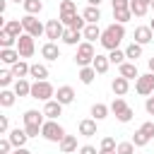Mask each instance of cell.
<instances>
[{
  "label": "cell",
  "mask_w": 154,
  "mask_h": 154,
  "mask_svg": "<svg viewBox=\"0 0 154 154\" xmlns=\"http://www.w3.org/2000/svg\"><path fill=\"white\" fill-rule=\"evenodd\" d=\"M123 38H125V24H118V22H113V24H108L103 31H101V46L106 48V51H113V48H118L120 43H123Z\"/></svg>",
  "instance_id": "cell-1"
},
{
  "label": "cell",
  "mask_w": 154,
  "mask_h": 154,
  "mask_svg": "<svg viewBox=\"0 0 154 154\" xmlns=\"http://www.w3.org/2000/svg\"><path fill=\"white\" fill-rule=\"evenodd\" d=\"M46 116H43V111H36V108H29V111H24V116H22V120H24V130H26V135L29 137H38L41 135V128H43V120Z\"/></svg>",
  "instance_id": "cell-2"
},
{
  "label": "cell",
  "mask_w": 154,
  "mask_h": 154,
  "mask_svg": "<svg viewBox=\"0 0 154 154\" xmlns=\"http://www.w3.org/2000/svg\"><path fill=\"white\" fill-rule=\"evenodd\" d=\"M65 135H67V132H65V128H63L58 120H48V118H46V123H43V128H41V137H43L46 142L60 144V140H63Z\"/></svg>",
  "instance_id": "cell-3"
},
{
  "label": "cell",
  "mask_w": 154,
  "mask_h": 154,
  "mask_svg": "<svg viewBox=\"0 0 154 154\" xmlns=\"http://www.w3.org/2000/svg\"><path fill=\"white\" fill-rule=\"evenodd\" d=\"M55 96V89L48 79H36L31 84V96L29 99H38V101H51Z\"/></svg>",
  "instance_id": "cell-4"
},
{
  "label": "cell",
  "mask_w": 154,
  "mask_h": 154,
  "mask_svg": "<svg viewBox=\"0 0 154 154\" xmlns=\"http://www.w3.org/2000/svg\"><path fill=\"white\" fill-rule=\"evenodd\" d=\"M94 58H96L94 43H89V41H82V43L77 46V53H75V63H77L79 67H87V65H91V63H94Z\"/></svg>",
  "instance_id": "cell-5"
},
{
  "label": "cell",
  "mask_w": 154,
  "mask_h": 154,
  "mask_svg": "<svg viewBox=\"0 0 154 154\" xmlns=\"http://www.w3.org/2000/svg\"><path fill=\"white\" fill-rule=\"evenodd\" d=\"M135 91L140 96H152L154 94V72H147V75H140L135 79Z\"/></svg>",
  "instance_id": "cell-6"
},
{
  "label": "cell",
  "mask_w": 154,
  "mask_h": 154,
  "mask_svg": "<svg viewBox=\"0 0 154 154\" xmlns=\"http://www.w3.org/2000/svg\"><path fill=\"white\" fill-rule=\"evenodd\" d=\"M22 24H24V31L31 34L34 38L41 36V34H46V26L36 19V14H24V17H22Z\"/></svg>",
  "instance_id": "cell-7"
},
{
  "label": "cell",
  "mask_w": 154,
  "mask_h": 154,
  "mask_svg": "<svg viewBox=\"0 0 154 154\" xmlns=\"http://www.w3.org/2000/svg\"><path fill=\"white\" fill-rule=\"evenodd\" d=\"M17 51H19V55H22V58H31V55H34V51H36V46H34V36L24 31V34L17 38Z\"/></svg>",
  "instance_id": "cell-8"
},
{
  "label": "cell",
  "mask_w": 154,
  "mask_h": 154,
  "mask_svg": "<svg viewBox=\"0 0 154 154\" xmlns=\"http://www.w3.org/2000/svg\"><path fill=\"white\" fill-rule=\"evenodd\" d=\"M65 29H67V26H65L60 19H48V22H46V38H48V41H58V38H63Z\"/></svg>",
  "instance_id": "cell-9"
},
{
  "label": "cell",
  "mask_w": 154,
  "mask_h": 154,
  "mask_svg": "<svg viewBox=\"0 0 154 154\" xmlns=\"http://www.w3.org/2000/svg\"><path fill=\"white\" fill-rule=\"evenodd\" d=\"M58 19H60L65 26L77 29V31H84V26H87V19H84L82 14H77V12H72V14H60Z\"/></svg>",
  "instance_id": "cell-10"
},
{
  "label": "cell",
  "mask_w": 154,
  "mask_h": 154,
  "mask_svg": "<svg viewBox=\"0 0 154 154\" xmlns=\"http://www.w3.org/2000/svg\"><path fill=\"white\" fill-rule=\"evenodd\" d=\"M43 116L48 120H58V116H63V103L58 99H51V101H43Z\"/></svg>",
  "instance_id": "cell-11"
},
{
  "label": "cell",
  "mask_w": 154,
  "mask_h": 154,
  "mask_svg": "<svg viewBox=\"0 0 154 154\" xmlns=\"http://www.w3.org/2000/svg\"><path fill=\"white\" fill-rule=\"evenodd\" d=\"M53 99H58L63 106H67V103H72L75 101V89L70 87V84H63V87H58L55 89V96Z\"/></svg>",
  "instance_id": "cell-12"
},
{
  "label": "cell",
  "mask_w": 154,
  "mask_h": 154,
  "mask_svg": "<svg viewBox=\"0 0 154 154\" xmlns=\"http://www.w3.org/2000/svg\"><path fill=\"white\" fill-rule=\"evenodd\" d=\"M111 89H113V94H116V96H125V94H128V89H130V79H125L123 75H118V77H113Z\"/></svg>",
  "instance_id": "cell-13"
},
{
  "label": "cell",
  "mask_w": 154,
  "mask_h": 154,
  "mask_svg": "<svg viewBox=\"0 0 154 154\" xmlns=\"http://www.w3.org/2000/svg\"><path fill=\"white\" fill-rule=\"evenodd\" d=\"M96 123H99V120H94V118L79 120V125H77L79 135H82V137H94V135H96Z\"/></svg>",
  "instance_id": "cell-14"
},
{
  "label": "cell",
  "mask_w": 154,
  "mask_h": 154,
  "mask_svg": "<svg viewBox=\"0 0 154 154\" xmlns=\"http://www.w3.org/2000/svg\"><path fill=\"white\" fill-rule=\"evenodd\" d=\"M7 137H10L12 147H24V144H26V140H29V135H26V130H24V128H14V130H10V132H7Z\"/></svg>",
  "instance_id": "cell-15"
},
{
  "label": "cell",
  "mask_w": 154,
  "mask_h": 154,
  "mask_svg": "<svg viewBox=\"0 0 154 154\" xmlns=\"http://www.w3.org/2000/svg\"><path fill=\"white\" fill-rule=\"evenodd\" d=\"M135 41L142 43V46H147L149 41H154V31H152V26H149V24H147V26H137V29H135Z\"/></svg>",
  "instance_id": "cell-16"
},
{
  "label": "cell",
  "mask_w": 154,
  "mask_h": 154,
  "mask_svg": "<svg viewBox=\"0 0 154 154\" xmlns=\"http://www.w3.org/2000/svg\"><path fill=\"white\" fill-rule=\"evenodd\" d=\"M82 38H84V36H82V31H77V29H70V26H67L60 41H63L65 46H79V43H82Z\"/></svg>",
  "instance_id": "cell-17"
},
{
  "label": "cell",
  "mask_w": 154,
  "mask_h": 154,
  "mask_svg": "<svg viewBox=\"0 0 154 154\" xmlns=\"http://www.w3.org/2000/svg\"><path fill=\"white\" fill-rule=\"evenodd\" d=\"M41 55H43L46 60H58V58H60L58 43H55V41H46V43L41 46Z\"/></svg>",
  "instance_id": "cell-18"
},
{
  "label": "cell",
  "mask_w": 154,
  "mask_h": 154,
  "mask_svg": "<svg viewBox=\"0 0 154 154\" xmlns=\"http://www.w3.org/2000/svg\"><path fill=\"white\" fill-rule=\"evenodd\" d=\"M0 60L5 63V65H14L17 60H22V55H19V51L17 48H0Z\"/></svg>",
  "instance_id": "cell-19"
},
{
  "label": "cell",
  "mask_w": 154,
  "mask_h": 154,
  "mask_svg": "<svg viewBox=\"0 0 154 154\" xmlns=\"http://www.w3.org/2000/svg\"><path fill=\"white\" fill-rule=\"evenodd\" d=\"M118 72H120L125 79H137V77H140V72H137V65H135L132 60H125L123 65H118Z\"/></svg>",
  "instance_id": "cell-20"
},
{
  "label": "cell",
  "mask_w": 154,
  "mask_h": 154,
  "mask_svg": "<svg viewBox=\"0 0 154 154\" xmlns=\"http://www.w3.org/2000/svg\"><path fill=\"white\" fill-rule=\"evenodd\" d=\"M14 94L17 96H31V82L26 79V77H19V79H14Z\"/></svg>",
  "instance_id": "cell-21"
},
{
  "label": "cell",
  "mask_w": 154,
  "mask_h": 154,
  "mask_svg": "<svg viewBox=\"0 0 154 154\" xmlns=\"http://www.w3.org/2000/svg\"><path fill=\"white\" fill-rule=\"evenodd\" d=\"M60 152L63 154H72V152H77V135H65L63 140H60Z\"/></svg>",
  "instance_id": "cell-22"
},
{
  "label": "cell",
  "mask_w": 154,
  "mask_h": 154,
  "mask_svg": "<svg viewBox=\"0 0 154 154\" xmlns=\"http://www.w3.org/2000/svg\"><path fill=\"white\" fill-rule=\"evenodd\" d=\"M2 29H7L12 36H22L24 34V24H22V19H5V24H2Z\"/></svg>",
  "instance_id": "cell-23"
},
{
  "label": "cell",
  "mask_w": 154,
  "mask_h": 154,
  "mask_svg": "<svg viewBox=\"0 0 154 154\" xmlns=\"http://www.w3.org/2000/svg\"><path fill=\"white\" fill-rule=\"evenodd\" d=\"M82 36H84V41H89V43L101 41V29H99V24H87L84 31H82Z\"/></svg>",
  "instance_id": "cell-24"
},
{
  "label": "cell",
  "mask_w": 154,
  "mask_h": 154,
  "mask_svg": "<svg viewBox=\"0 0 154 154\" xmlns=\"http://www.w3.org/2000/svg\"><path fill=\"white\" fill-rule=\"evenodd\" d=\"M108 65H111L108 55H101V53H96V58H94V63H91V67L96 70V75H106V72H108Z\"/></svg>",
  "instance_id": "cell-25"
},
{
  "label": "cell",
  "mask_w": 154,
  "mask_h": 154,
  "mask_svg": "<svg viewBox=\"0 0 154 154\" xmlns=\"http://www.w3.org/2000/svg\"><path fill=\"white\" fill-rule=\"evenodd\" d=\"M82 17L87 19V24H99V19H101V10L94 7V5H87L84 12H82Z\"/></svg>",
  "instance_id": "cell-26"
},
{
  "label": "cell",
  "mask_w": 154,
  "mask_h": 154,
  "mask_svg": "<svg viewBox=\"0 0 154 154\" xmlns=\"http://www.w3.org/2000/svg\"><path fill=\"white\" fill-rule=\"evenodd\" d=\"M29 77H34V82L36 79H48V67L43 63H34L31 70H29Z\"/></svg>",
  "instance_id": "cell-27"
},
{
  "label": "cell",
  "mask_w": 154,
  "mask_h": 154,
  "mask_svg": "<svg viewBox=\"0 0 154 154\" xmlns=\"http://www.w3.org/2000/svg\"><path fill=\"white\" fill-rule=\"evenodd\" d=\"M0 48H17V36H12L7 29H0Z\"/></svg>",
  "instance_id": "cell-28"
},
{
  "label": "cell",
  "mask_w": 154,
  "mask_h": 154,
  "mask_svg": "<svg viewBox=\"0 0 154 154\" xmlns=\"http://www.w3.org/2000/svg\"><path fill=\"white\" fill-rule=\"evenodd\" d=\"M125 55H128V60L137 63V58H142V43H137V41L128 43V48H125Z\"/></svg>",
  "instance_id": "cell-29"
},
{
  "label": "cell",
  "mask_w": 154,
  "mask_h": 154,
  "mask_svg": "<svg viewBox=\"0 0 154 154\" xmlns=\"http://www.w3.org/2000/svg\"><path fill=\"white\" fill-rule=\"evenodd\" d=\"M10 70H12V75L19 79V77H29V70H31V65H29V63H24V60H17V63H14Z\"/></svg>",
  "instance_id": "cell-30"
},
{
  "label": "cell",
  "mask_w": 154,
  "mask_h": 154,
  "mask_svg": "<svg viewBox=\"0 0 154 154\" xmlns=\"http://www.w3.org/2000/svg\"><path fill=\"white\" fill-rule=\"evenodd\" d=\"M77 77H79V82H82V84H91V82H94V77H96V70H94L91 65L79 67V75H77Z\"/></svg>",
  "instance_id": "cell-31"
},
{
  "label": "cell",
  "mask_w": 154,
  "mask_h": 154,
  "mask_svg": "<svg viewBox=\"0 0 154 154\" xmlns=\"http://www.w3.org/2000/svg\"><path fill=\"white\" fill-rule=\"evenodd\" d=\"M108 111H111V106H106V103H94V106H91V118H94V120H103V118L108 116Z\"/></svg>",
  "instance_id": "cell-32"
},
{
  "label": "cell",
  "mask_w": 154,
  "mask_h": 154,
  "mask_svg": "<svg viewBox=\"0 0 154 154\" xmlns=\"http://www.w3.org/2000/svg\"><path fill=\"white\" fill-rule=\"evenodd\" d=\"M130 10H132L135 17H144V14L149 12V5L142 2V0H130Z\"/></svg>",
  "instance_id": "cell-33"
},
{
  "label": "cell",
  "mask_w": 154,
  "mask_h": 154,
  "mask_svg": "<svg viewBox=\"0 0 154 154\" xmlns=\"http://www.w3.org/2000/svg\"><path fill=\"white\" fill-rule=\"evenodd\" d=\"M22 7H24L26 14H38V12L43 10V2H41V0H24Z\"/></svg>",
  "instance_id": "cell-34"
},
{
  "label": "cell",
  "mask_w": 154,
  "mask_h": 154,
  "mask_svg": "<svg viewBox=\"0 0 154 154\" xmlns=\"http://www.w3.org/2000/svg\"><path fill=\"white\" fill-rule=\"evenodd\" d=\"M132 17H135V14H132L130 7H128V10H113V19H116L118 24H128Z\"/></svg>",
  "instance_id": "cell-35"
},
{
  "label": "cell",
  "mask_w": 154,
  "mask_h": 154,
  "mask_svg": "<svg viewBox=\"0 0 154 154\" xmlns=\"http://www.w3.org/2000/svg\"><path fill=\"white\" fill-rule=\"evenodd\" d=\"M14 99H17L14 89H12V91H10V89H2V91H0V106H2V108H10V106L14 103Z\"/></svg>",
  "instance_id": "cell-36"
},
{
  "label": "cell",
  "mask_w": 154,
  "mask_h": 154,
  "mask_svg": "<svg viewBox=\"0 0 154 154\" xmlns=\"http://www.w3.org/2000/svg\"><path fill=\"white\" fill-rule=\"evenodd\" d=\"M108 60H111L113 65H123V63L128 60V55H125V51H120V48H113V51H108Z\"/></svg>",
  "instance_id": "cell-37"
},
{
  "label": "cell",
  "mask_w": 154,
  "mask_h": 154,
  "mask_svg": "<svg viewBox=\"0 0 154 154\" xmlns=\"http://www.w3.org/2000/svg\"><path fill=\"white\" fill-rule=\"evenodd\" d=\"M125 108H128V103H125V99H123V96H116V99L111 101V113L120 116V113H123Z\"/></svg>",
  "instance_id": "cell-38"
},
{
  "label": "cell",
  "mask_w": 154,
  "mask_h": 154,
  "mask_svg": "<svg viewBox=\"0 0 154 154\" xmlns=\"http://www.w3.org/2000/svg\"><path fill=\"white\" fill-rule=\"evenodd\" d=\"M12 79H14L12 70H0V87H2V89H7V87L12 84Z\"/></svg>",
  "instance_id": "cell-39"
},
{
  "label": "cell",
  "mask_w": 154,
  "mask_h": 154,
  "mask_svg": "<svg viewBox=\"0 0 154 154\" xmlns=\"http://www.w3.org/2000/svg\"><path fill=\"white\" fill-rule=\"evenodd\" d=\"M149 140H152V137H149V135H144L142 130H137V132L132 135V144H135V147H144Z\"/></svg>",
  "instance_id": "cell-40"
},
{
  "label": "cell",
  "mask_w": 154,
  "mask_h": 154,
  "mask_svg": "<svg viewBox=\"0 0 154 154\" xmlns=\"http://www.w3.org/2000/svg\"><path fill=\"white\" fill-rule=\"evenodd\" d=\"M72 12H77L75 0H63L60 2V14H72Z\"/></svg>",
  "instance_id": "cell-41"
},
{
  "label": "cell",
  "mask_w": 154,
  "mask_h": 154,
  "mask_svg": "<svg viewBox=\"0 0 154 154\" xmlns=\"http://www.w3.org/2000/svg\"><path fill=\"white\" fill-rule=\"evenodd\" d=\"M99 149H101V152H113V149H118V142H116L113 137H103Z\"/></svg>",
  "instance_id": "cell-42"
},
{
  "label": "cell",
  "mask_w": 154,
  "mask_h": 154,
  "mask_svg": "<svg viewBox=\"0 0 154 154\" xmlns=\"http://www.w3.org/2000/svg\"><path fill=\"white\" fill-rule=\"evenodd\" d=\"M118 154H135V144L130 142H118Z\"/></svg>",
  "instance_id": "cell-43"
},
{
  "label": "cell",
  "mask_w": 154,
  "mask_h": 154,
  "mask_svg": "<svg viewBox=\"0 0 154 154\" xmlns=\"http://www.w3.org/2000/svg\"><path fill=\"white\" fill-rule=\"evenodd\" d=\"M132 116H135V111H132V108L128 106V108H125V111H123L120 116H116V118H118L120 123H130V120H132Z\"/></svg>",
  "instance_id": "cell-44"
},
{
  "label": "cell",
  "mask_w": 154,
  "mask_h": 154,
  "mask_svg": "<svg viewBox=\"0 0 154 154\" xmlns=\"http://www.w3.org/2000/svg\"><path fill=\"white\" fill-rule=\"evenodd\" d=\"M10 149H12L10 137H2V140H0V154H10Z\"/></svg>",
  "instance_id": "cell-45"
},
{
  "label": "cell",
  "mask_w": 154,
  "mask_h": 154,
  "mask_svg": "<svg viewBox=\"0 0 154 154\" xmlns=\"http://www.w3.org/2000/svg\"><path fill=\"white\" fill-rule=\"evenodd\" d=\"M140 130H142L144 135H149V137H154V123H152V120H147V123H142V125H140Z\"/></svg>",
  "instance_id": "cell-46"
},
{
  "label": "cell",
  "mask_w": 154,
  "mask_h": 154,
  "mask_svg": "<svg viewBox=\"0 0 154 154\" xmlns=\"http://www.w3.org/2000/svg\"><path fill=\"white\" fill-rule=\"evenodd\" d=\"M113 10H128L130 7V0H111Z\"/></svg>",
  "instance_id": "cell-47"
},
{
  "label": "cell",
  "mask_w": 154,
  "mask_h": 154,
  "mask_svg": "<svg viewBox=\"0 0 154 154\" xmlns=\"http://www.w3.org/2000/svg\"><path fill=\"white\" fill-rule=\"evenodd\" d=\"M144 111H147L149 116H154V94L147 96V101H144Z\"/></svg>",
  "instance_id": "cell-48"
},
{
  "label": "cell",
  "mask_w": 154,
  "mask_h": 154,
  "mask_svg": "<svg viewBox=\"0 0 154 154\" xmlns=\"http://www.w3.org/2000/svg\"><path fill=\"white\" fill-rule=\"evenodd\" d=\"M0 132H2V135L10 132V120H7V116H0Z\"/></svg>",
  "instance_id": "cell-49"
},
{
  "label": "cell",
  "mask_w": 154,
  "mask_h": 154,
  "mask_svg": "<svg viewBox=\"0 0 154 154\" xmlns=\"http://www.w3.org/2000/svg\"><path fill=\"white\" fill-rule=\"evenodd\" d=\"M79 154H99V152H96V147H91V144H82V147H79Z\"/></svg>",
  "instance_id": "cell-50"
},
{
  "label": "cell",
  "mask_w": 154,
  "mask_h": 154,
  "mask_svg": "<svg viewBox=\"0 0 154 154\" xmlns=\"http://www.w3.org/2000/svg\"><path fill=\"white\" fill-rule=\"evenodd\" d=\"M12 154H31V152H29L26 147H14V152H12Z\"/></svg>",
  "instance_id": "cell-51"
},
{
  "label": "cell",
  "mask_w": 154,
  "mask_h": 154,
  "mask_svg": "<svg viewBox=\"0 0 154 154\" xmlns=\"http://www.w3.org/2000/svg\"><path fill=\"white\" fill-rule=\"evenodd\" d=\"M147 65H149V72H154V55H152V58L147 60Z\"/></svg>",
  "instance_id": "cell-52"
},
{
  "label": "cell",
  "mask_w": 154,
  "mask_h": 154,
  "mask_svg": "<svg viewBox=\"0 0 154 154\" xmlns=\"http://www.w3.org/2000/svg\"><path fill=\"white\" fill-rule=\"evenodd\" d=\"M87 2H89V5H94V7H99V5L103 2V0H87Z\"/></svg>",
  "instance_id": "cell-53"
},
{
  "label": "cell",
  "mask_w": 154,
  "mask_h": 154,
  "mask_svg": "<svg viewBox=\"0 0 154 154\" xmlns=\"http://www.w3.org/2000/svg\"><path fill=\"white\" fill-rule=\"evenodd\" d=\"M99 154H118V149H113V152H101V149H99Z\"/></svg>",
  "instance_id": "cell-54"
},
{
  "label": "cell",
  "mask_w": 154,
  "mask_h": 154,
  "mask_svg": "<svg viewBox=\"0 0 154 154\" xmlns=\"http://www.w3.org/2000/svg\"><path fill=\"white\" fill-rule=\"evenodd\" d=\"M149 26H152V31H154V17H152V22H149Z\"/></svg>",
  "instance_id": "cell-55"
},
{
  "label": "cell",
  "mask_w": 154,
  "mask_h": 154,
  "mask_svg": "<svg viewBox=\"0 0 154 154\" xmlns=\"http://www.w3.org/2000/svg\"><path fill=\"white\" fill-rule=\"evenodd\" d=\"M149 10H152V12H154V0H152V5H149Z\"/></svg>",
  "instance_id": "cell-56"
},
{
  "label": "cell",
  "mask_w": 154,
  "mask_h": 154,
  "mask_svg": "<svg viewBox=\"0 0 154 154\" xmlns=\"http://www.w3.org/2000/svg\"><path fill=\"white\" fill-rule=\"evenodd\" d=\"M142 2H147V5H152V0H142Z\"/></svg>",
  "instance_id": "cell-57"
},
{
  "label": "cell",
  "mask_w": 154,
  "mask_h": 154,
  "mask_svg": "<svg viewBox=\"0 0 154 154\" xmlns=\"http://www.w3.org/2000/svg\"><path fill=\"white\" fill-rule=\"evenodd\" d=\"M12 2H17V5H19V2H24V0H12Z\"/></svg>",
  "instance_id": "cell-58"
}]
</instances>
